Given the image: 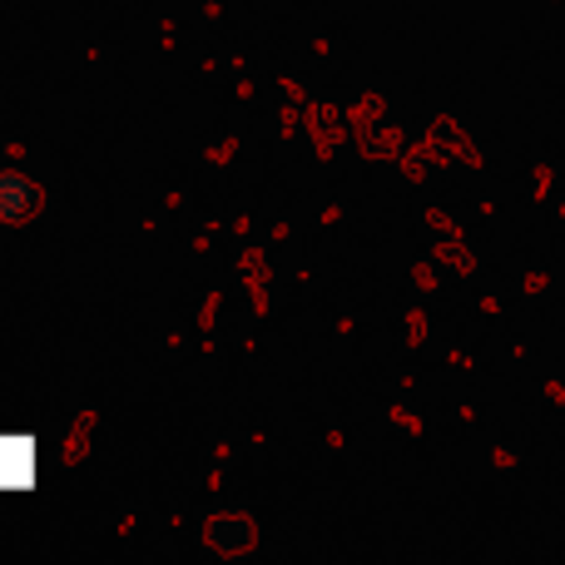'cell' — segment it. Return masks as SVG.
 I'll use <instances>...</instances> for the list:
<instances>
[{
    "mask_svg": "<svg viewBox=\"0 0 565 565\" xmlns=\"http://www.w3.org/2000/svg\"><path fill=\"white\" fill-rule=\"evenodd\" d=\"M30 204H35V189L20 174H0V218H20Z\"/></svg>",
    "mask_w": 565,
    "mask_h": 565,
    "instance_id": "obj_1",
    "label": "cell"
}]
</instances>
